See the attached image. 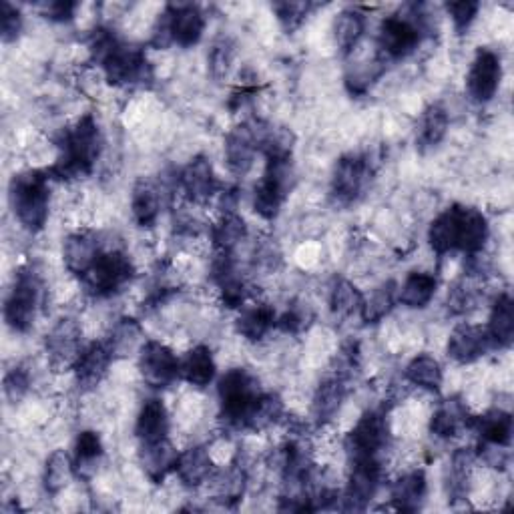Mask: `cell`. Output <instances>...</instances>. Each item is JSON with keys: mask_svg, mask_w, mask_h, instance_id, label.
I'll return each mask as SVG.
<instances>
[{"mask_svg": "<svg viewBox=\"0 0 514 514\" xmlns=\"http://www.w3.org/2000/svg\"><path fill=\"white\" fill-rule=\"evenodd\" d=\"M73 474H75L73 458H71L65 450H55V452L47 458V464H45L43 482H45L47 492H51V494L61 492V490L69 484V480L73 478Z\"/></svg>", "mask_w": 514, "mask_h": 514, "instance_id": "cell-47", "label": "cell"}, {"mask_svg": "<svg viewBox=\"0 0 514 514\" xmlns=\"http://www.w3.org/2000/svg\"><path fill=\"white\" fill-rule=\"evenodd\" d=\"M177 185L183 191V195L195 203V205H203L209 199L215 197V193L219 191V179L213 171L211 161L205 155H197L193 157L181 171L177 177Z\"/></svg>", "mask_w": 514, "mask_h": 514, "instance_id": "cell-17", "label": "cell"}, {"mask_svg": "<svg viewBox=\"0 0 514 514\" xmlns=\"http://www.w3.org/2000/svg\"><path fill=\"white\" fill-rule=\"evenodd\" d=\"M103 456H105V446H103L101 436L93 430L81 432L75 440V448H73V456H71L75 474L89 478L91 474L97 472L99 464L103 462Z\"/></svg>", "mask_w": 514, "mask_h": 514, "instance_id": "cell-34", "label": "cell"}, {"mask_svg": "<svg viewBox=\"0 0 514 514\" xmlns=\"http://www.w3.org/2000/svg\"><path fill=\"white\" fill-rule=\"evenodd\" d=\"M314 322V310L310 308V304L306 302H294L276 322V326L286 332V334H302L304 330H308Z\"/></svg>", "mask_w": 514, "mask_h": 514, "instance_id": "cell-49", "label": "cell"}, {"mask_svg": "<svg viewBox=\"0 0 514 514\" xmlns=\"http://www.w3.org/2000/svg\"><path fill=\"white\" fill-rule=\"evenodd\" d=\"M113 360L115 358L105 342H93V344L85 346L73 366L79 388H83V390L97 388L103 382V378L107 376Z\"/></svg>", "mask_w": 514, "mask_h": 514, "instance_id": "cell-21", "label": "cell"}, {"mask_svg": "<svg viewBox=\"0 0 514 514\" xmlns=\"http://www.w3.org/2000/svg\"><path fill=\"white\" fill-rule=\"evenodd\" d=\"M135 436L139 446L169 438V412L159 398H151L141 406L135 422Z\"/></svg>", "mask_w": 514, "mask_h": 514, "instance_id": "cell-24", "label": "cell"}, {"mask_svg": "<svg viewBox=\"0 0 514 514\" xmlns=\"http://www.w3.org/2000/svg\"><path fill=\"white\" fill-rule=\"evenodd\" d=\"M79 5L71 3V0H57V3H49L45 5V15L49 21L55 23H69L75 19Z\"/></svg>", "mask_w": 514, "mask_h": 514, "instance_id": "cell-54", "label": "cell"}, {"mask_svg": "<svg viewBox=\"0 0 514 514\" xmlns=\"http://www.w3.org/2000/svg\"><path fill=\"white\" fill-rule=\"evenodd\" d=\"M59 159L47 169L51 179L75 181L89 177L103 149V135L93 113H85L77 123L57 137Z\"/></svg>", "mask_w": 514, "mask_h": 514, "instance_id": "cell-1", "label": "cell"}, {"mask_svg": "<svg viewBox=\"0 0 514 514\" xmlns=\"http://www.w3.org/2000/svg\"><path fill=\"white\" fill-rule=\"evenodd\" d=\"M233 61H235V41L227 35L219 37L207 53V65H209L211 77L215 81H223L229 75Z\"/></svg>", "mask_w": 514, "mask_h": 514, "instance_id": "cell-48", "label": "cell"}, {"mask_svg": "<svg viewBox=\"0 0 514 514\" xmlns=\"http://www.w3.org/2000/svg\"><path fill=\"white\" fill-rule=\"evenodd\" d=\"M426 31L428 25L422 7H412L410 15L386 17L378 29L376 57L386 65L406 59L418 49Z\"/></svg>", "mask_w": 514, "mask_h": 514, "instance_id": "cell-3", "label": "cell"}, {"mask_svg": "<svg viewBox=\"0 0 514 514\" xmlns=\"http://www.w3.org/2000/svg\"><path fill=\"white\" fill-rule=\"evenodd\" d=\"M83 348H85L83 332H81V326L73 318H63L61 322H57L45 340V350H47L49 362L55 368H71L73 370Z\"/></svg>", "mask_w": 514, "mask_h": 514, "instance_id": "cell-16", "label": "cell"}, {"mask_svg": "<svg viewBox=\"0 0 514 514\" xmlns=\"http://www.w3.org/2000/svg\"><path fill=\"white\" fill-rule=\"evenodd\" d=\"M217 372L213 354L207 346H195L181 360V378L195 388H205L213 382Z\"/></svg>", "mask_w": 514, "mask_h": 514, "instance_id": "cell-35", "label": "cell"}, {"mask_svg": "<svg viewBox=\"0 0 514 514\" xmlns=\"http://www.w3.org/2000/svg\"><path fill=\"white\" fill-rule=\"evenodd\" d=\"M490 229L484 213L476 207H466L462 213V245L460 251L466 255L478 253L484 249V243L488 241Z\"/></svg>", "mask_w": 514, "mask_h": 514, "instance_id": "cell-44", "label": "cell"}, {"mask_svg": "<svg viewBox=\"0 0 514 514\" xmlns=\"http://www.w3.org/2000/svg\"><path fill=\"white\" fill-rule=\"evenodd\" d=\"M247 237V223L237 211H223L211 225V241L217 251L233 253V249Z\"/></svg>", "mask_w": 514, "mask_h": 514, "instance_id": "cell-37", "label": "cell"}, {"mask_svg": "<svg viewBox=\"0 0 514 514\" xmlns=\"http://www.w3.org/2000/svg\"><path fill=\"white\" fill-rule=\"evenodd\" d=\"M113 87H137L153 79L149 61L141 47L119 41L99 65Z\"/></svg>", "mask_w": 514, "mask_h": 514, "instance_id": "cell-9", "label": "cell"}, {"mask_svg": "<svg viewBox=\"0 0 514 514\" xmlns=\"http://www.w3.org/2000/svg\"><path fill=\"white\" fill-rule=\"evenodd\" d=\"M366 31V15L358 9L342 11L334 21V39L342 55H350L362 41Z\"/></svg>", "mask_w": 514, "mask_h": 514, "instance_id": "cell-41", "label": "cell"}, {"mask_svg": "<svg viewBox=\"0 0 514 514\" xmlns=\"http://www.w3.org/2000/svg\"><path fill=\"white\" fill-rule=\"evenodd\" d=\"M486 332L494 348H510L514 340V302L508 294H500L496 298Z\"/></svg>", "mask_w": 514, "mask_h": 514, "instance_id": "cell-33", "label": "cell"}, {"mask_svg": "<svg viewBox=\"0 0 514 514\" xmlns=\"http://www.w3.org/2000/svg\"><path fill=\"white\" fill-rule=\"evenodd\" d=\"M398 300V288L390 280L378 286L368 298H364L360 308V318L364 324H380L392 310Z\"/></svg>", "mask_w": 514, "mask_h": 514, "instance_id": "cell-45", "label": "cell"}, {"mask_svg": "<svg viewBox=\"0 0 514 514\" xmlns=\"http://www.w3.org/2000/svg\"><path fill=\"white\" fill-rule=\"evenodd\" d=\"M468 428L476 430V434L480 436L482 444L502 446V448L510 446L512 416H510L508 410L492 408V410L484 412L482 416H470Z\"/></svg>", "mask_w": 514, "mask_h": 514, "instance_id": "cell-27", "label": "cell"}, {"mask_svg": "<svg viewBox=\"0 0 514 514\" xmlns=\"http://www.w3.org/2000/svg\"><path fill=\"white\" fill-rule=\"evenodd\" d=\"M51 175L41 169H27L15 173L9 183V201L19 223L31 231L39 233L45 229L51 205Z\"/></svg>", "mask_w": 514, "mask_h": 514, "instance_id": "cell-2", "label": "cell"}, {"mask_svg": "<svg viewBox=\"0 0 514 514\" xmlns=\"http://www.w3.org/2000/svg\"><path fill=\"white\" fill-rule=\"evenodd\" d=\"M388 436L390 430L384 410H368L346 436L348 458H380L388 446Z\"/></svg>", "mask_w": 514, "mask_h": 514, "instance_id": "cell-10", "label": "cell"}, {"mask_svg": "<svg viewBox=\"0 0 514 514\" xmlns=\"http://www.w3.org/2000/svg\"><path fill=\"white\" fill-rule=\"evenodd\" d=\"M444 9L450 15L456 33L464 35L470 29V25L474 23V19L480 11V5L474 3V0H460V3H448Z\"/></svg>", "mask_w": 514, "mask_h": 514, "instance_id": "cell-53", "label": "cell"}, {"mask_svg": "<svg viewBox=\"0 0 514 514\" xmlns=\"http://www.w3.org/2000/svg\"><path fill=\"white\" fill-rule=\"evenodd\" d=\"M374 161L366 153L342 155L332 171L330 193L336 205H354L368 189L374 175Z\"/></svg>", "mask_w": 514, "mask_h": 514, "instance_id": "cell-8", "label": "cell"}, {"mask_svg": "<svg viewBox=\"0 0 514 514\" xmlns=\"http://www.w3.org/2000/svg\"><path fill=\"white\" fill-rule=\"evenodd\" d=\"M272 9H274L280 25L284 27V31L294 33L306 23V19L312 11V5L310 3H276V5H272Z\"/></svg>", "mask_w": 514, "mask_h": 514, "instance_id": "cell-50", "label": "cell"}, {"mask_svg": "<svg viewBox=\"0 0 514 514\" xmlns=\"http://www.w3.org/2000/svg\"><path fill=\"white\" fill-rule=\"evenodd\" d=\"M348 394V380L332 374L320 382L312 400V418L318 426H326L336 418L342 408V402Z\"/></svg>", "mask_w": 514, "mask_h": 514, "instance_id": "cell-23", "label": "cell"}, {"mask_svg": "<svg viewBox=\"0 0 514 514\" xmlns=\"http://www.w3.org/2000/svg\"><path fill=\"white\" fill-rule=\"evenodd\" d=\"M139 372L147 386L163 390L181 378V362L167 344L147 340L139 352Z\"/></svg>", "mask_w": 514, "mask_h": 514, "instance_id": "cell-12", "label": "cell"}, {"mask_svg": "<svg viewBox=\"0 0 514 514\" xmlns=\"http://www.w3.org/2000/svg\"><path fill=\"white\" fill-rule=\"evenodd\" d=\"M135 274V264L127 253L109 249L97 257V262L81 280L91 298L105 300L123 292V288L133 282Z\"/></svg>", "mask_w": 514, "mask_h": 514, "instance_id": "cell-7", "label": "cell"}, {"mask_svg": "<svg viewBox=\"0 0 514 514\" xmlns=\"http://www.w3.org/2000/svg\"><path fill=\"white\" fill-rule=\"evenodd\" d=\"M296 185V169L292 157L266 159V171L253 191V209L262 219H276L284 201Z\"/></svg>", "mask_w": 514, "mask_h": 514, "instance_id": "cell-6", "label": "cell"}, {"mask_svg": "<svg viewBox=\"0 0 514 514\" xmlns=\"http://www.w3.org/2000/svg\"><path fill=\"white\" fill-rule=\"evenodd\" d=\"M139 456H141V466L145 470V474L159 484L169 472L175 470L179 452L175 450V446L171 444V440H161L155 444H145L139 446Z\"/></svg>", "mask_w": 514, "mask_h": 514, "instance_id": "cell-32", "label": "cell"}, {"mask_svg": "<svg viewBox=\"0 0 514 514\" xmlns=\"http://www.w3.org/2000/svg\"><path fill=\"white\" fill-rule=\"evenodd\" d=\"M384 468L380 458L350 460L348 486L342 494V510H366L380 490Z\"/></svg>", "mask_w": 514, "mask_h": 514, "instance_id": "cell-11", "label": "cell"}, {"mask_svg": "<svg viewBox=\"0 0 514 514\" xmlns=\"http://www.w3.org/2000/svg\"><path fill=\"white\" fill-rule=\"evenodd\" d=\"M161 205H163V193L159 183L145 177L139 179L131 195V213L135 223L145 229L153 227L161 215Z\"/></svg>", "mask_w": 514, "mask_h": 514, "instance_id": "cell-26", "label": "cell"}, {"mask_svg": "<svg viewBox=\"0 0 514 514\" xmlns=\"http://www.w3.org/2000/svg\"><path fill=\"white\" fill-rule=\"evenodd\" d=\"M404 376H406V380H408L412 386L422 388V390H428V392H438L440 386H442V380H444L440 362H438L434 356H428V354L416 356V358L406 366Z\"/></svg>", "mask_w": 514, "mask_h": 514, "instance_id": "cell-43", "label": "cell"}, {"mask_svg": "<svg viewBox=\"0 0 514 514\" xmlns=\"http://www.w3.org/2000/svg\"><path fill=\"white\" fill-rule=\"evenodd\" d=\"M209 482H213V500L223 506H235L245 492L247 474L239 464H231L225 470L213 472Z\"/></svg>", "mask_w": 514, "mask_h": 514, "instance_id": "cell-40", "label": "cell"}, {"mask_svg": "<svg viewBox=\"0 0 514 514\" xmlns=\"http://www.w3.org/2000/svg\"><path fill=\"white\" fill-rule=\"evenodd\" d=\"M43 302V278L35 266H25L15 274L5 300V322L13 332L25 334L33 328Z\"/></svg>", "mask_w": 514, "mask_h": 514, "instance_id": "cell-5", "label": "cell"}, {"mask_svg": "<svg viewBox=\"0 0 514 514\" xmlns=\"http://www.w3.org/2000/svg\"><path fill=\"white\" fill-rule=\"evenodd\" d=\"M476 450L474 448H458L454 450L450 458V470L446 478L448 486V496L454 500H462L468 496L470 488V476H472V466L476 462Z\"/></svg>", "mask_w": 514, "mask_h": 514, "instance_id": "cell-39", "label": "cell"}, {"mask_svg": "<svg viewBox=\"0 0 514 514\" xmlns=\"http://www.w3.org/2000/svg\"><path fill=\"white\" fill-rule=\"evenodd\" d=\"M462 209L464 205H452L444 209L428 227V243L436 255L460 251L462 241Z\"/></svg>", "mask_w": 514, "mask_h": 514, "instance_id": "cell-22", "label": "cell"}, {"mask_svg": "<svg viewBox=\"0 0 514 514\" xmlns=\"http://www.w3.org/2000/svg\"><path fill=\"white\" fill-rule=\"evenodd\" d=\"M276 310L268 304L241 306L235 320V332L247 342H262L270 330L276 326Z\"/></svg>", "mask_w": 514, "mask_h": 514, "instance_id": "cell-25", "label": "cell"}, {"mask_svg": "<svg viewBox=\"0 0 514 514\" xmlns=\"http://www.w3.org/2000/svg\"><path fill=\"white\" fill-rule=\"evenodd\" d=\"M428 482L424 470H412L402 474L390 488V500L396 510L416 512L426 500Z\"/></svg>", "mask_w": 514, "mask_h": 514, "instance_id": "cell-29", "label": "cell"}, {"mask_svg": "<svg viewBox=\"0 0 514 514\" xmlns=\"http://www.w3.org/2000/svg\"><path fill=\"white\" fill-rule=\"evenodd\" d=\"M105 344L109 346L113 358H127L131 356L133 352H141L143 344H145V338H143V328L137 320L133 318H121L109 338L105 340Z\"/></svg>", "mask_w": 514, "mask_h": 514, "instance_id": "cell-38", "label": "cell"}, {"mask_svg": "<svg viewBox=\"0 0 514 514\" xmlns=\"http://www.w3.org/2000/svg\"><path fill=\"white\" fill-rule=\"evenodd\" d=\"M492 348H494V344H492L486 328L464 322L452 330L446 352L454 362L466 366V364H472V362L480 360L482 356H486Z\"/></svg>", "mask_w": 514, "mask_h": 514, "instance_id": "cell-19", "label": "cell"}, {"mask_svg": "<svg viewBox=\"0 0 514 514\" xmlns=\"http://www.w3.org/2000/svg\"><path fill=\"white\" fill-rule=\"evenodd\" d=\"M23 33V15L21 11L11 5L5 3L0 5V37H3L5 43H15Z\"/></svg>", "mask_w": 514, "mask_h": 514, "instance_id": "cell-52", "label": "cell"}, {"mask_svg": "<svg viewBox=\"0 0 514 514\" xmlns=\"http://www.w3.org/2000/svg\"><path fill=\"white\" fill-rule=\"evenodd\" d=\"M284 414H286L284 400L274 392H262V396L257 398V402L247 418L245 430H253V432L268 430L274 424H278L284 418Z\"/></svg>", "mask_w": 514, "mask_h": 514, "instance_id": "cell-42", "label": "cell"}, {"mask_svg": "<svg viewBox=\"0 0 514 514\" xmlns=\"http://www.w3.org/2000/svg\"><path fill=\"white\" fill-rule=\"evenodd\" d=\"M448 111L440 103H432L424 109L416 125V147L418 151L434 149L442 143L448 133Z\"/></svg>", "mask_w": 514, "mask_h": 514, "instance_id": "cell-31", "label": "cell"}, {"mask_svg": "<svg viewBox=\"0 0 514 514\" xmlns=\"http://www.w3.org/2000/svg\"><path fill=\"white\" fill-rule=\"evenodd\" d=\"M211 280L217 286L219 294H221V302L223 306L237 310L245 304V296H247V288H245V280L239 272V266L235 262L233 253L227 251H217L213 262H211Z\"/></svg>", "mask_w": 514, "mask_h": 514, "instance_id": "cell-18", "label": "cell"}, {"mask_svg": "<svg viewBox=\"0 0 514 514\" xmlns=\"http://www.w3.org/2000/svg\"><path fill=\"white\" fill-rule=\"evenodd\" d=\"M103 253L99 235L93 231L71 233L63 243V260L71 274L83 278Z\"/></svg>", "mask_w": 514, "mask_h": 514, "instance_id": "cell-20", "label": "cell"}, {"mask_svg": "<svg viewBox=\"0 0 514 514\" xmlns=\"http://www.w3.org/2000/svg\"><path fill=\"white\" fill-rule=\"evenodd\" d=\"M221 420L225 426L235 430H245L247 418L262 396V388L245 368H233L223 374L217 386Z\"/></svg>", "mask_w": 514, "mask_h": 514, "instance_id": "cell-4", "label": "cell"}, {"mask_svg": "<svg viewBox=\"0 0 514 514\" xmlns=\"http://www.w3.org/2000/svg\"><path fill=\"white\" fill-rule=\"evenodd\" d=\"M468 422H470V414L464 402L460 398H448L440 402V406L434 410L430 418V432L436 438L450 440L458 436L462 428H468Z\"/></svg>", "mask_w": 514, "mask_h": 514, "instance_id": "cell-30", "label": "cell"}, {"mask_svg": "<svg viewBox=\"0 0 514 514\" xmlns=\"http://www.w3.org/2000/svg\"><path fill=\"white\" fill-rule=\"evenodd\" d=\"M260 125L262 121H245L233 127L223 145L225 163L235 177H245L260 153Z\"/></svg>", "mask_w": 514, "mask_h": 514, "instance_id": "cell-13", "label": "cell"}, {"mask_svg": "<svg viewBox=\"0 0 514 514\" xmlns=\"http://www.w3.org/2000/svg\"><path fill=\"white\" fill-rule=\"evenodd\" d=\"M175 472L183 486L187 488H199L201 484L209 482L213 476V460L205 446H191L183 452H179Z\"/></svg>", "mask_w": 514, "mask_h": 514, "instance_id": "cell-28", "label": "cell"}, {"mask_svg": "<svg viewBox=\"0 0 514 514\" xmlns=\"http://www.w3.org/2000/svg\"><path fill=\"white\" fill-rule=\"evenodd\" d=\"M436 288V276L428 272H412L398 290V302L410 310H422L432 302Z\"/></svg>", "mask_w": 514, "mask_h": 514, "instance_id": "cell-36", "label": "cell"}, {"mask_svg": "<svg viewBox=\"0 0 514 514\" xmlns=\"http://www.w3.org/2000/svg\"><path fill=\"white\" fill-rule=\"evenodd\" d=\"M161 17L169 29V37L173 45L189 49L201 41L205 31V15L199 5L173 3L165 7Z\"/></svg>", "mask_w": 514, "mask_h": 514, "instance_id": "cell-15", "label": "cell"}, {"mask_svg": "<svg viewBox=\"0 0 514 514\" xmlns=\"http://www.w3.org/2000/svg\"><path fill=\"white\" fill-rule=\"evenodd\" d=\"M502 79L500 57L490 49H478L466 75V93L476 105H486L494 99Z\"/></svg>", "mask_w": 514, "mask_h": 514, "instance_id": "cell-14", "label": "cell"}, {"mask_svg": "<svg viewBox=\"0 0 514 514\" xmlns=\"http://www.w3.org/2000/svg\"><path fill=\"white\" fill-rule=\"evenodd\" d=\"M364 296L362 292L346 278H336L332 288H330V310L336 316H352V314H360Z\"/></svg>", "mask_w": 514, "mask_h": 514, "instance_id": "cell-46", "label": "cell"}, {"mask_svg": "<svg viewBox=\"0 0 514 514\" xmlns=\"http://www.w3.org/2000/svg\"><path fill=\"white\" fill-rule=\"evenodd\" d=\"M3 390L9 402L17 404L21 402L29 390H31V374L25 366H15L5 374V382H3Z\"/></svg>", "mask_w": 514, "mask_h": 514, "instance_id": "cell-51", "label": "cell"}]
</instances>
